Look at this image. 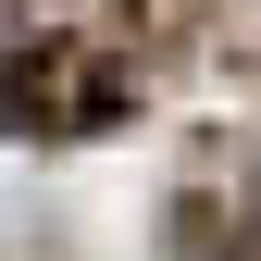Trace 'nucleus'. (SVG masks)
<instances>
[{
  "instance_id": "nucleus-1",
  "label": "nucleus",
  "mask_w": 261,
  "mask_h": 261,
  "mask_svg": "<svg viewBox=\"0 0 261 261\" xmlns=\"http://www.w3.org/2000/svg\"><path fill=\"white\" fill-rule=\"evenodd\" d=\"M249 224H261V199H249Z\"/></svg>"
}]
</instances>
